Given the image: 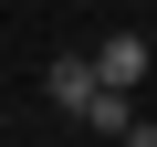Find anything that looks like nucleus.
Returning <instances> with one entry per match:
<instances>
[{
  "label": "nucleus",
  "mask_w": 157,
  "mask_h": 147,
  "mask_svg": "<svg viewBox=\"0 0 157 147\" xmlns=\"http://www.w3.org/2000/svg\"><path fill=\"white\" fill-rule=\"evenodd\" d=\"M94 84H115V95L147 84V32H105V42H94Z\"/></svg>",
  "instance_id": "f257e3e1"
},
{
  "label": "nucleus",
  "mask_w": 157,
  "mask_h": 147,
  "mask_svg": "<svg viewBox=\"0 0 157 147\" xmlns=\"http://www.w3.org/2000/svg\"><path fill=\"white\" fill-rule=\"evenodd\" d=\"M42 95H52L63 116H84V105H94V63H84V53H63V63L42 74Z\"/></svg>",
  "instance_id": "f03ea898"
},
{
  "label": "nucleus",
  "mask_w": 157,
  "mask_h": 147,
  "mask_svg": "<svg viewBox=\"0 0 157 147\" xmlns=\"http://www.w3.org/2000/svg\"><path fill=\"white\" fill-rule=\"evenodd\" d=\"M84 126H94V137H126V126H136V95H115V84H94V105H84Z\"/></svg>",
  "instance_id": "7ed1b4c3"
}]
</instances>
